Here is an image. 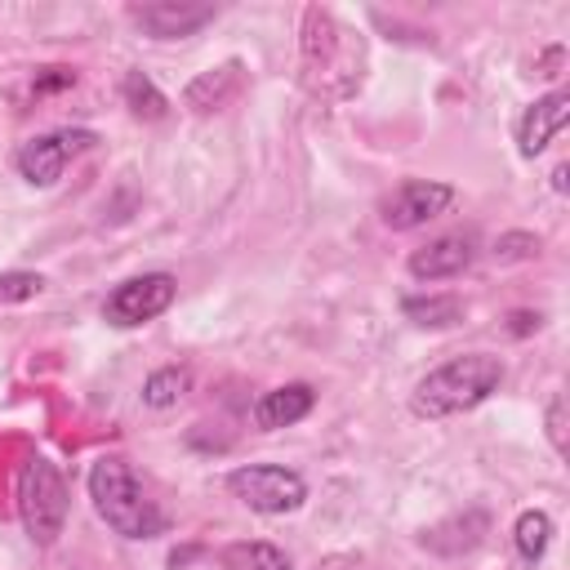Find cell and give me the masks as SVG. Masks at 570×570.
Masks as SVG:
<instances>
[{
	"mask_svg": "<svg viewBox=\"0 0 570 570\" xmlns=\"http://www.w3.org/2000/svg\"><path fill=\"white\" fill-rule=\"evenodd\" d=\"M503 383V361L490 352H468L454 356L445 365H436L432 374H423L410 392V410L419 419H450V414H468L481 401H490Z\"/></svg>",
	"mask_w": 570,
	"mask_h": 570,
	"instance_id": "1",
	"label": "cell"
},
{
	"mask_svg": "<svg viewBox=\"0 0 570 570\" xmlns=\"http://www.w3.org/2000/svg\"><path fill=\"white\" fill-rule=\"evenodd\" d=\"M89 499H94L98 517L107 521V530H116L120 539H156L169 525L160 503L147 494L138 472L120 454H102L89 468Z\"/></svg>",
	"mask_w": 570,
	"mask_h": 570,
	"instance_id": "2",
	"label": "cell"
},
{
	"mask_svg": "<svg viewBox=\"0 0 570 570\" xmlns=\"http://www.w3.org/2000/svg\"><path fill=\"white\" fill-rule=\"evenodd\" d=\"M67 508H71V490H67L62 472L45 454H27L18 468V517H22V530L31 534V543H40V548L58 543V534L67 525Z\"/></svg>",
	"mask_w": 570,
	"mask_h": 570,
	"instance_id": "3",
	"label": "cell"
},
{
	"mask_svg": "<svg viewBox=\"0 0 570 570\" xmlns=\"http://www.w3.org/2000/svg\"><path fill=\"white\" fill-rule=\"evenodd\" d=\"M227 490L232 499H240L249 512H263V517H285L307 499V481L281 463H245L227 476Z\"/></svg>",
	"mask_w": 570,
	"mask_h": 570,
	"instance_id": "4",
	"label": "cell"
},
{
	"mask_svg": "<svg viewBox=\"0 0 570 570\" xmlns=\"http://www.w3.org/2000/svg\"><path fill=\"white\" fill-rule=\"evenodd\" d=\"M174 294H178V281H174L169 272H142V276H129V281H120V285L107 294V303H102V321L116 325V330L147 325V321H156L160 312H169Z\"/></svg>",
	"mask_w": 570,
	"mask_h": 570,
	"instance_id": "5",
	"label": "cell"
},
{
	"mask_svg": "<svg viewBox=\"0 0 570 570\" xmlns=\"http://www.w3.org/2000/svg\"><path fill=\"white\" fill-rule=\"evenodd\" d=\"M98 142L94 129H53V134H40V138H27L13 156V169L31 183V187H53L62 178V169L89 151Z\"/></svg>",
	"mask_w": 570,
	"mask_h": 570,
	"instance_id": "6",
	"label": "cell"
},
{
	"mask_svg": "<svg viewBox=\"0 0 570 570\" xmlns=\"http://www.w3.org/2000/svg\"><path fill=\"white\" fill-rule=\"evenodd\" d=\"M454 200V187L450 183H436V178H405L396 183L383 200H379V218L383 227L392 232H410V227H423L428 218L445 214Z\"/></svg>",
	"mask_w": 570,
	"mask_h": 570,
	"instance_id": "7",
	"label": "cell"
},
{
	"mask_svg": "<svg viewBox=\"0 0 570 570\" xmlns=\"http://www.w3.org/2000/svg\"><path fill=\"white\" fill-rule=\"evenodd\" d=\"M214 4H191V0H147L134 4L129 18L151 36V40H183L196 36L205 22H214Z\"/></svg>",
	"mask_w": 570,
	"mask_h": 570,
	"instance_id": "8",
	"label": "cell"
},
{
	"mask_svg": "<svg viewBox=\"0 0 570 570\" xmlns=\"http://www.w3.org/2000/svg\"><path fill=\"white\" fill-rule=\"evenodd\" d=\"M476 258V245L468 232H445L436 240H428L423 249L410 254V276L414 281H450V276H463Z\"/></svg>",
	"mask_w": 570,
	"mask_h": 570,
	"instance_id": "9",
	"label": "cell"
},
{
	"mask_svg": "<svg viewBox=\"0 0 570 570\" xmlns=\"http://www.w3.org/2000/svg\"><path fill=\"white\" fill-rule=\"evenodd\" d=\"M566 120H570V89H552V94L534 98L517 120V151L539 156L566 129Z\"/></svg>",
	"mask_w": 570,
	"mask_h": 570,
	"instance_id": "10",
	"label": "cell"
},
{
	"mask_svg": "<svg viewBox=\"0 0 570 570\" xmlns=\"http://www.w3.org/2000/svg\"><path fill=\"white\" fill-rule=\"evenodd\" d=\"M312 405H316V392L307 383H281V387H272L254 401V423L263 432H276V428H289V423L307 419Z\"/></svg>",
	"mask_w": 570,
	"mask_h": 570,
	"instance_id": "11",
	"label": "cell"
},
{
	"mask_svg": "<svg viewBox=\"0 0 570 570\" xmlns=\"http://www.w3.org/2000/svg\"><path fill=\"white\" fill-rule=\"evenodd\" d=\"M240 80H245V67H240L236 58H227L223 67L200 71V76L183 89V102H187L191 111H218V107H227V102L240 94Z\"/></svg>",
	"mask_w": 570,
	"mask_h": 570,
	"instance_id": "12",
	"label": "cell"
},
{
	"mask_svg": "<svg viewBox=\"0 0 570 570\" xmlns=\"http://www.w3.org/2000/svg\"><path fill=\"white\" fill-rule=\"evenodd\" d=\"M401 312L423 330H445V325H459L468 307L459 294H428V298H405Z\"/></svg>",
	"mask_w": 570,
	"mask_h": 570,
	"instance_id": "13",
	"label": "cell"
},
{
	"mask_svg": "<svg viewBox=\"0 0 570 570\" xmlns=\"http://www.w3.org/2000/svg\"><path fill=\"white\" fill-rule=\"evenodd\" d=\"M218 570H289V557L276 543H232L218 552Z\"/></svg>",
	"mask_w": 570,
	"mask_h": 570,
	"instance_id": "14",
	"label": "cell"
},
{
	"mask_svg": "<svg viewBox=\"0 0 570 570\" xmlns=\"http://www.w3.org/2000/svg\"><path fill=\"white\" fill-rule=\"evenodd\" d=\"M512 543H517V552H521V561H543V552H548V543H552V517L548 512H539V508H525L521 517H517V525H512Z\"/></svg>",
	"mask_w": 570,
	"mask_h": 570,
	"instance_id": "15",
	"label": "cell"
},
{
	"mask_svg": "<svg viewBox=\"0 0 570 570\" xmlns=\"http://www.w3.org/2000/svg\"><path fill=\"white\" fill-rule=\"evenodd\" d=\"M187 387H191V370H187V365H165V370L147 374V383H142V401H147L151 410H169V405L183 401Z\"/></svg>",
	"mask_w": 570,
	"mask_h": 570,
	"instance_id": "16",
	"label": "cell"
},
{
	"mask_svg": "<svg viewBox=\"0 0 570 570\" xmlns=\"http://www.w3.org/2000/svg\"><path fill=\"white\" fill-rule=\"evenodd\" d=\"M120 94H125V107H129L138 120H160V116L169 111L165 94H160L142 71H129V76L120 80Z\"/></svg>",
	"mask_w": 570,
	"mask_h": 570,
	"instance_id": "17",
	"label": "cell"
},
{
	"mask_svg": "<svg viewBox=\"0 0 570 570\" xmlns=\"http://www.w3.org/2000/svg\"><path fill=\"white\" fill-rule=\"evenodd\" d=\"M45 289L40 272H0V303H27Z\"/></svg>",
	"mask_w": 570,
	"mask_h": 570,
	"instance_id": "18",
	"label": "cell"
},
{
	"mask_svg": "<svg viewBox=\"0 0 570 570\" xmlns=\"http://www.w3.org/2000/svg\"><path fill=\"white\" fill-rule=\"evenodd\" d=\"M534 254H539V236H530V232H508V236L494 240L499 263H521V258H534Z\"/></svg>",
	"mask_w": 570,
	"mask_h": 570,
	"instance_id": "19",
	"label": "cell"
},
{
	"mask_svg": "<svg viewBox=\"0 0 570 570\" xmlns=\"http://www.w3.org/2000/svg\"><path fill=\"white\" fill-rule=\"evenodd\" d=\"M548 441L557 454H566V396L561 392L548 401Z\"/></svg>",
	"mask_w": 570,
	"mask_h": 570,
	"instance_id": "20",
	"label": "cell"
},
{
	"mask_svg": "<svg viewBox=\"0 0 570 570\" xmlns=\"http://www.w3.org/2000/svg\"><path fill=\"white\" fill-rule=\"evenodd\" d=\"M539 330V312H512V334H530Z\"/></svg>",
	"mask_w": 570,
	"mask_h": 570,
	"instance_id": "21",
	"label": "cell"
},
{
	"mask_svg": "<svg viewBox=\"0 0 570 570\" xmlns=\"http://www.w3.org/2000/svg\"><path fill=\"white\" fill-rule=\"evenodd\" d=\"M552 187H557V191H566V165H557V174H552Z\"/></svg>",
	"mask_w": 570,
	"mask_h": 570,
	"instance_id": "22",
	"label": "cell"
}]
</instances>
